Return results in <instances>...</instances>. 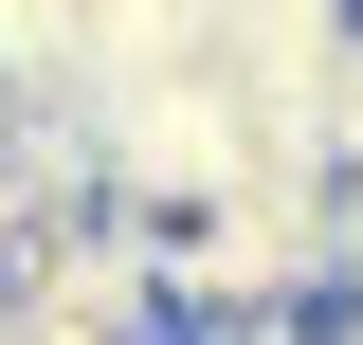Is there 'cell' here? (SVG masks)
I'll list each match as a JSON object with an SVG mask.
<instances>
[{
	"label": "cell",
	"instance_id": "obj_1",
	"mask_svg": "<svg viewBox=\"0 0 363 345\" xmlns=\"http://www.w3.org/2000/svg\"><path fill=\"white\" fill-rule=\"evenodd\" d=\"M91 164H109V200L128 218H218L236 182H255V128H236L218 55H164V73H91Z\"/></svg>",
	"mask_w": 363,
	"mask_h": 345
},
{
	"label": "cell",
	"instance_id": "obj_2",
	"mask_svg": "<svg viewBox=\"0 0 363 345\" xmlns=\"http://www.w3.org/2000/svg\"><path fill=\"white\" fill-rule=\"evenodd\" d=\"M73 37H91V0H0V73L18 91H73Z\"/></svg>",
	"mask_w": 363,
	"mask_h": 345
},
{
	"label": "cell",
	"instance_id": "obj_4",
	"mask_svg": "<svg viewBox=\"0 0 363 345\" xmlns=\"http://www.w3.org/2000/svg\"><path fill=\"white\" fill-rule=\"evenodd\" d=\"M327 345H363V273H345V309H327Z\"/></svg>",
	"mask_w": 363,
	"mask_h": 345
},
{
	"label": "cell",
	"instance_id": "obj_3",
	"mask_svg": "<svg viewBox=\"0 0 363 345\" xmlns=\"http://www.w3.org/2000/svg\"><path fill=\"white\" fill-rule=\"evenodd\" d=\"M200 345H327V309H272V327H200Z\"/></svg>",
	"mask_w": 363,
	"mask_h": 345
}]
</instances>
